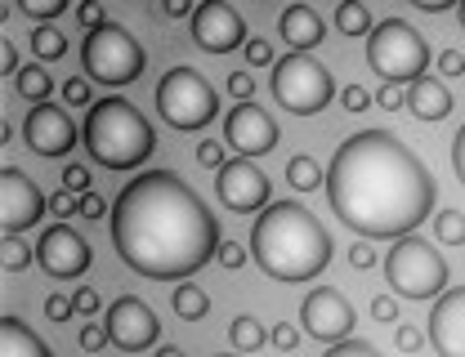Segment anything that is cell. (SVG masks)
I'll return each mask as SVG.
<instances>
[{
    "label": "cell",
    "mask_w": 465,
    "mask_h": 357,
    "mask_svg": "<svg viewBox=\"0 0 465 357\" xmlns=\"http://www.w3.org/2000/svg\"><path fill=\"white\" fill-rule=\"evenodd\" d=\"M50 215H58V219L81 215V197H76V192H54V197H50Z\"/></svg>",
    "instance_id": "cell-42"
},
{
    "label": "cell",
    "mask_w": 465,
    "mask_h": 357,
    "mask_svg": "<svg viewBox=\"0 0 465 357\" xmlns=\"http://www.w3.org/2000/svg\"><path fill=\"white\" fill-rule=\"evenodd\" d=\"M36 264L54 277V282H72L90 268V241L76 237L67 224H54L45 228L41 241H36Z\"/></svg>",
    "instance_id": "cell-15"
},
{
    "label": "cell",
    "mask_w": 465,
    "mask_h": 357,
    "mask_svg": "<svg viewBox=\"0 0 465 357\" xmlns=\"http://www.w3.org/2000/svg\"><path fill=\"white\" fill-rule=\"evenodd\" d=\"M85 152L108 170H139L157 152V130L130 99H99L81 125Z\"/></svg>",
    "instance_id": "cell-4"
},
{
    "label": "cell",
    "mask_w": 465,
    "mask_h": 357,
    "mask_svg": "<svg viewBox=\"0 0 465 357\" xmlns=\"http://www.w3.org/2000/svg\"><path fill=\"white\" fill-rule=\"evenodd\" d=\"M171 308L183 317V322H202L211 313V295L202 286H174L171 291Z\"/></svg>",
    "instance_id": "cell-25"
},
{
    "label": "cell",
    "mask_w": 465,
    "mask_h": 357,
    "mask_svg": "<svg viewBox=\"0 0 465 357\" xmlns=\"http://www.w3.org/2000/svg\"><path fill=\"white\" fill-rule=\"evenodd\" d=\"M371 317H376V322H399V299L394 295H376L371 299Z\"/></svg>",
    "instance_id": "cell-48"
},
{
    "label": "cell",
    "mask_w": 465,
    "mask_h": 357,
    "mask_svg": "<svg viewBox=\"0 0 465 357\" xmlns=\"http://www.w3.org/2000/svg\"><path fill=\"white\" fill-rule=\"evenodd\" d=\"M434 175L390 130H358L331 157L327 201L331 215L362 237H411L434 215Z\"/></svg>",
    "instance_id": "cell-1"
},
{
    "label": "cell",
    "mask_w": 465,
    "mask_h": 357,
    "mask_svg": "<svg viewBox=\"0 0 465 357\" xmlns=\"http://www.w3.org/2000/svg\"><path fill=\"white\" fill-rule=\"evenodd\" d=\"M63 192L85 197V192H90V170H85V166H63Z\"/></svg>",
    "instance_id": "cell-39"
},
{
    "label": "cell",
    "mask_w": 465,
    "mask_h": 357,
    "mask_svg": "<svg viewBox=\"0 0 465 357\" xmlns=\"http://www.w3.org/2000/svg\"><path fill=\"white\" fill-rule=\"evenodd\" d=\"M349 268H358V273L376 268V250H371L367 241H353V246H349Z\"/></svg>",
    "instance_id": "cell-44"
},
{
    "label": "cell",
    "mask_w": 465,
    "mask_h": 357,
    "mask_svg": "<svg viewBox=\"0 0 465 357\" xmlns=\"http://www.w3.org/2000/svg\"><path fill=\"white\" fill-rule=\"evenodd\" d=\"M193 41L206 54L246 50V23H242V14L232 9L229 0H202L197 14H193Z\"/></svg>",
    "instance_id": "cell-12"
},
{
    "label": "cell",
    "mask_w": 465,
    "mask_h": 357,
    "mask_svg": "<svg viewBox=\"0 0 465 357\" xmlns=\"http://www.w3.org/2000/svg\"><path fill=\"white\" fill-rule=\"evenodd\" d=\"M143 63H148L143 59V45L121 23H108L99 32H85V41H81V67L99 85H130V81H139Z\"/></svg>",
    "instance_id": "cell-9"
},
{
    "label": "cell",
    "mask_w": 465,
    "mask_h": 357,
    "mask_svg": "<svg viewBox=\"0 0 465 357\" xmlns=\"http://www.w3.org/2000/svg\"><path fill=\"white\" fill-rule=\"evenodd\" d=\"M0 357H54V349L18 317L0 322Z\"/></svg>",
    "instance_id": "cell-21"
},
{
    "label": "cell",
    "mask_w": 465,
    "mask_h": 357,
    "mask_svg": "<svg viewBox=\"0 0 465 357\" xmlns=\"http://www.w3.org/2000/svg\"><path fill=\"white\" fill-rule=\"evenodd\" d=\"M32 259H36V246H27V241H18V237H5V246H0V264H5V273H23Z\"/></svg>",
    "instance_id": "cell-29"
},
{
    "label": "cell",
    "mask_w": 465,
    "mask_h": 357,
    "mask_svg": "<svg viewBox=\"0 0 465 357\" xmlns=\"http://www.w3.org/2000/svg\"><path fill=\"white\" fill-rule=\"evenodd\" d=\"M416 9H420V14H448L452 0H416Z\"/></svg>",
    "instance_id": "cell-54"
},
{
    "label": "cell",
    "mask_w": 465,
    "mask_h": 357,
    "mask_svg": "<svg viewBox=\"0 0 465 357\" xmlns=\"http://www.w3.org/2000/svg\"><path fill=\"white\" fill-rule=\"evenodd\" d=\"M104 215H108V201L99 192H85L81 197V219H104Z\"/></svg>",
    "instance_id": "cell-49"
},
{
    "label": "cell",
    "mask_w": 465,
    "mask_h": 357,
    "mask_svg": "<svg viewBox=\"0 0 465 357\" xmlns=\"http://www.w3.org/2000/svg\"><path fill=\"white\" fill-rule=\"evenodd\" d=\"M63 103H67V108H94L99 99L90 94V81L72 76V81H63Z\"/></svg>",
    "instance_id": "cell-31"
},
{
    "label": "cell",
    "mask_w": 465,
    "mask_h": 357,
    "mask_svg": "<svg viewBox=\"0 0 465 357\" xmlns=\"http://www.w3.org/2000/svg\"><path fill=\"white\" fill-rule=\"evenodd\" d=\"M439 72L443 76H465V54L461 50H443L439 54Z\"/></svg>",
    "instance_id": "cell-50"
},
{
    "label": "cell",
    "mask_w": 465,
    "mask_h": 357,
    "mask_svg": "<svg viewBox=\"0 0 465 357\" xmlns=\"http://www.w3.org/2000/svg\"><path fill=\"white\" fill-rule=\"evenodd\" d=\"M425 340L439 357H465V286L434 299V313L425 317Z\"/></svg>",
    "instance_id": "cell-18"
},
{
    "label": "cell",
    "mask_w": 465,
    "mask_h": 357,
    "mask_svg": "<svg viewBox=\"0 0 465 357\" xmlns=\"http://www.w3.org/2000/svg\"><path fill=\"white\" fill-rule=\"evenodd\" d=\"M27 45H32V54H36V63H58L63 54H67V36H63L58 27H50V23L32 27Z\"/></svg>",
    "instance_id": "cell-23"
},
{
    "label": "cell",
    "mask_w": 465,
    "mask_h": 357,
    "mask_svg": "<svg viewBox=\"0 0 465 357\" xmlns=\"http://www.w3.org/2000/svg\"><path fill=\"white\" fill-rule=\"evenodd\" d=\"M394 340H399V349H403V353H420V349L430 344V340H425V331H420V326H411V322H399V335H394Z\"/></svg>",
    "instance_id": "cell-37"
},
{
    "label": "cell",
    "mask_w": 465,
    "mask_h": 357,
    "mask_svg": "<svg viewBox=\"0 0 465 357\" xmlns=\"http://www.w3.org/2000/svg\"><path fill=\"white\" fill-rule=\"evenodd\" d=\"M341 103H345V112H367V108H371V94H367L362 85H345V90H341Z\"/></svg>",
    "instance_id": "cell-45"
},
{
    "label": "cell",
    "mask_w": 465,
    "mask_h": 357,
    "mask_svg": "<svg viewBox=\"0 0 465 357\" xmlns=\"http://www.w3.org/2000/svg\"><path fill=\"white\" fill-rule=\"evenodd\" d=\"M72 304H76V313H81V317H94V313L104 308V299H99V291H90V286H81V291L72 295Z\"/></svg>",
    "instance_id": "cell-47"
},
{
    "label": "cell",
    "mask_w": 465,
    "mask_h": 357,
    "mask_svg": "<svg viewBox=\"0 0 465 357\" xmlns=\"http://www.w3.org/2000/svg\"><path fill=\"white\" fill-rule=\"evenodd\" d=\"M14 81H18V94H23V99H32V103H45V99H50V90H54V81H50V72H45L41 63L23 67Z\"/></svg>",
    "instance_id": "cell-26"
},
{
    "label": "cell",
    "mask_w": 465,
    "mask_h": 357,
    "mask_svg": "<svg viewBox=\"0 0 465 357\" xmlns=\"http://www.w3.org/2000/svg\"><path fill=\"white\" fill-rule=\"evenodd\" d=\"M229 94L237 99V103H255V76H251V72H232Z\"/></svg>",
    "instance_id": "cell-38"
},
{
    "label": "cell",
    "mask_w": 465,
    "mask_h": 357,
    "mask_svg": "<svg viewBox=\"0 0 465 357\" xmlns=\"http://www.w3.org/2000/svg\"><path fill=\"white\" fill-rule=\"evenodd\" d=\"M452 170H457V178L465 183V125L457 130V139H452Z\"/></svg>",
    "instance_id": "cell-52"
},
{
    "label": "cell",
    "mask_w": 465,
    "mask_h": 357,
    "mask_svg": "<svg viewBox=\"0 0 465 357\" xmlns=\"http://www.w3.org/2000/svg\"><path fill=\"white\" fill-rule=\"evenodd\" d=\"M367 63L385 85H407L411 90L430 67V45L403 18H381L376 32L367 36Z\"/></svg>",
    "instance_id": "cell-5"
},
{
    "label": "cell",
    "mask_w": 465,
    "mask_h": 357,
    "mask_svg": "<svg viewBox=\"0 0 465 357\" xmlns=\"http://www.w3.org/2000/svg\"><path fill=\"white\" fill-rule=\"evenodd\" d=\"M407 108H411V117L416 121H443L452 112V94H448V85L443 81H434V76H420L411 90H407Z\"/></svg>",
    "instance_id": "cell-20"
},
{
    "label": "cell",
    "mask_w": 465,
    "mask_h": 357,
    "mask_svg": "<svg viewBox=\"0 0 465 357\" xmlns=\"http://www.w3.org/2000/svg\"><path fill=\"white\" fill-rule=\"evenodd\" d=\"M104 326H108V335H113V344L121 349V353H143L148 344L162 340V322H157V313H153L139 295L113 299V308L104 313Z\"/></svg>",
    "instance_id": "cell-11"
},
{
    "label": "cell",
    "mask_w": 465,
    "mask_h": 357,
    "mask_svg": "<svg viewBox=\"0 0 465 357\" xmlns=\"http://www.w3.org/2000/svg\"><path fill=\"white\" fill-rule=\"evenodd\" d=\"M229 340L237 353H260V349L269 344V331H264V322H255L251 313H237L229 322Z\"/></svg>",
    "instance_id": "cell-22"
},
{
    "label": "cell",
    "mask_w": 465,
    "mask_h": 357,
    "mask_svg": "<svg viewBox=\"0 0 465 357\" xmlns=\"http://www.w3.org/2000/svg\"><path fill=\"white\" fill-rule=\"evenodd\" d=\"M157 357H183V349H174V344H166V349H157Z\"/></svg>",
    "instance_id": "cell-55"
},
{
    "label": "cell",
    "mask_w": 465,
    "mask_h": 357,
    "mask_svg": "<svg viewBox=\"0 0 465 357\" xmlns=\"http://www.w3.org/2000/svg\"><path fill=\"white\" fill-rule=\"evenodd\" d=\"M215 192H220V206H229L237 215H251V210H269L273 206L269 201V175L255 161H246V157L229 161L215 175Z\"/></svg>",
    "instance_id": "cell-14"
},
{
    "label": "cell",
    "mask_w": 465,
    "mask_h": 357,
    "mask_svg": "<svg viewBox=\"0 0 465 357\" xmlns=\"http://www.w3.org/2000/svg\"><path fill=\"white\" fill-rule=\"evenodd\" d=\"M376 103H381L385 112H399V108H407V90H403V85H381Z\"/></svg>",
    "instance_id": "cell-46"
},
{
    "label": "cell",
    "mask_w": 465,
    "mask_h": 357,
    "mask_svg": "<svg viewBox=\"0 0 465 357\" xmlns=\"http://www.w3.org/2000/svg\"><path fill=\"white\" fill-rule=\"evenodd\" d=\"M0 72H14V76H18V72H23V67H18V50H14V45H9V41H5V45H0Z\"/></svg>",
    "instance_id": "cell-53"
},
{
    "label": "cell",
    "mask_w": 465,
    "mask_h": 357,
    "mask_svg": "<svg viewBox=\"0 0 465 357\" xmlns=\"http://www.w3.org/2000/svg\"><path fill=\"white\" fill-rule=\"evenodd\" d=\"M246 259H251V250H246L242 241H232V237L220 241V268L237 273V268H246Z\"/></svg>",
    "instance_id": "cell-33"
},
{
    "label": "cell",
    "mask_w": 465,
    "mask_h": 357,
    "mask_svg": "<svg viewBox=\"0 0 465 357\" xmlns=\"http://www.w3.org/2000/svg\"><path fill=\"white\" fill-rule=\"evenodd\" d=\"M45 210H50V197L32 183L27 170H18V166L0 170V224H5V237H18V233L36 228Z\"/></svg>",
    "instance_id": "cell-10"
},
{
    "label": "cell",
    "mask_w": 465,
    "mask_h": 357,
    "mask_svg": "<svg viewBox=\"0 0 465 357\" xmlns=\"http://www.w3.org/2000/svg\"><path fill=\"white\" fill-rule=\"evenodd\" d=\"M157 14H162V18H193L197 5H193V0H166V5H157Z\"/></svg>",
    "instance_id": "cell-51"
},
{
    "label": "cell",
    "mask_w": 465,
    "mask_h": 357,
    "mask_svg": "<svg viewBox=\"0 0 465 357\" xmlns=\"http://www.w3.org/2000/svg\"><path fill=\"white\" fill-rule=\"evenodd\" d=\"M220 224L174 170H143L113 201V246L125 268L183 282L220 255Z\"/></svg>",
    "instance_id": "cell-2"
},
{
    "label": "cell",
    "mask_w": 465,
    "mask_h": 357,
    "mask_svg": "<svg viewBox=\"0 0 465 357\" xmlns=\"http://www.w3.org/2000/svg\"><path fill=\"white\" fill-rule=\"evenodd\" d=\"M76 340H81V349H85V353H99V349H104L113 335H108V326H104V322H85Z\"/></svg>",
    "instance_id": "cell-36"
},
{
    "label": "cell",
    "mask_w": 465,
    "mask_h": 357,
    "mask_svg": "<svg viewBox=\"0 0 465 357\" xmlns=\"http://www.w3.org/2000/svg\"><path fill=\"white\" fill-rule=\"evenodd\" d=\"M157 112L174 130H206L211 121L220 117V94L211 90V81L197 67L179 63L157 85Z\"/></svg>",
    "instance_id": "cell-7"
},
{
    "label": "cell",
    "mask_w": 465,
    "mask_h": 357,
    "mask_svg": "<svg viewBox=\"0 0 465 357\" xmlns=\"http://www.w3.org/2000/svg\"><path fill=\"white\" fill-rule=\"evenodd\" d=\"M23 143L36 157H67L76 148V121L54 103H36L23 121Z\"/></svg>",
    "instance_id": "cell-17"
},
{
    "label": "cell",
    "mask_w": 465,
    "mask_h": 357,
    "mask_svg": "<svg viewBox=\"0 0 465 357\" xmlns=\"http://www.w3.org/2000/svg\"><path fill=\"white\" fill-rule=\"evenodd\" d=\"M278 36L291 45V54H309L313 45L327 41V27H322L318 9H309V5H291V9H282V18H278Z\"/></svg>",
    "instance_id": "cell-19"
},
{
    "label": "cell",
    "mask_w": 465,
    "mask_h": 357,
    "mask_svg": "<svg viewBox=\"0 0 465 357\" xmlns=\"http://www.w3.org/2000/svg\"><path fill=\"white\" fill-rule=\"evenodd\" d=\"M385 282L403 299H443L448 286V259L425 237H399L385 250Z\"/></svg>",
    "instance_id": "cell-6"
},
{
    "label": "cell",
    "mask_w": 465,
    "mask_h": 357,
    "mask_svg": "<svg viewBox=\"0 0 465 357\" xmlns=\"http://www.w3.org/2000/svg\"><path fill=\"white\" fill-rule=\"evenodd\" d=\"M336 81L327 72V63H318L313 54H287L273 63V99L287 108L291 117H313L331 103Z\"/></svg>",
    "instance_id": "cell-8"
},
{
    "label": "cell",
    "mask_w": 465,
    "mask_h": 357,
    "mask_svg": "<svg viewBox=\"0 0 465 357\" xmlns=\"http://www.w3.org/2000/svg\"><path fill=\"white\" fill-rule=\"evenodd\" d=\"M197 161L220 175V170L229 166V161H224V143H220V139H202V143H197Z\"/></svg>",
    "instance_id": "cell-34"
},
{
    "label": "cell",
    "mask_w": 465,
    "mask_h": 357,
    "mask_svg": "<svg viewBox=\"0 0 465 357\" xmlns=\"http://www.w3.org/2000/svg\"><path fill=\"white\" fill-rule=\"evenodd\" d=\"M18 9L27 18H36V27H41V23H50V18H58L67 9V0H18Z\"/></svg>",
    "instance_id": "cell-30"
},
{
    "label": "cell",
    "mask_w": 465,
    "mask_h": 357,
    "mask_svg": "<svg viewBox=\"0 0 465 357\" xmlns=\"http://www.w3.org/2000/svg\"><path fill=\"white\" fill-rule=\"evenodd\" d=\"M434 241H439V246H465V215L461 210L434 215Z\"/></svg>",
    "instance_id": "cell-28"
},
{
    "label": "cell",
    "mask_w": 465,
    "mask_h": 357,
    "mask_svg": "<svg viewBox=\"0 0 465 357\" xmlns=\"http://www.w3.org/2000/svg\"><path fill=\"white\" fill-rule=\"evenodd\" d=\"M322 357H381V349H376V344H367V340H345V344L327 349Z\"/></svg>",
    "instance_id": "cell-40"
},
{
    "label": "cell",
    "mask_w": 465,
    "mask_h": 357,
    "mask_svg": "<svg viewBox=\"0 0 465 357\" xmlns=\"http://www.w3.org/2000/svg\"><path fill=\"white\" fill-rule=\"evenodd\" d=\"M76 23H81L85 32H99V27H108V9H104L99 0H81V5H76Z\"/></svg>",
    "instance_id": "cell-32"
},
{
    "label": "cell",
    "mask_w": 465,
    "mask_h": 357,
    "mask_svg": "<svg viewBox=\"0 0 465 357\" xmlns=\"http://www.w3.org/2000/svg\"><path fill=\"white\" fill-rule=\"evenodd\" d=\"M457 18H461V27H465V0H461V5H457Z\"/></svg>",
    "instance_id": "cell-56"
},
{
    "label": "cell",
    "mask_w": 465,
    "mask_h": 357,
    "mask_svg": "<svg viewBox=\"0 0 465 357\" xmlns=\"http://www.w3.org/2000/svg\"><path fill=\"white\" fill-rule=\"evenodd\" d=\"M287 178H291V188H295V192H313V188H322V166H318V161H313V157H304V152H300V157H291L287 161Z\"/></svg>",
    "instance_id": "cell-27"
},
{
    "label": "cell",
    "mask_w": 465,
    "mask_h": 357,
    "mask_svg": "<svg viewBox=\"0 0 465 357\" xmlns=\"http://www.w3.org/2000/svg\"><path fill=\"white\" fill-rule=\"evenodd\" d=\"M224 139L246 161H255V157H264V152L278 148V121L269 117L260 103H237L229 117H224Z\"/></svg>",
    "instance_id": "cell-16"
},
{
    "label": "cell",
    "mask_w": 465,
    "mask_h": 357,
    "mask_svg": "<svg viewBox=\"0 0 465 357\" xmlns=\"http://www.w3.org/2000/svg\"><path fill=\"white\" fill-rule=\"evenodd\" d=\"M269 344H273L278 353H295V344H300V326H295V322H278V326L269 331Z\"/></svg>",
    "instance_id": "cell-35"
},
{
    "label": "cell",
    "mask_w": 465,
    "mask_h": 357,
    "mask_svg": "<svg viewBox=\"0 0 465 357\" xmlns=\"http://www.w3.org/2000/svg\"><path fill=\"white\" fill-rule=\"evenodd\" d=\"M242 54H246V63H251V67H273V45H269V41H260V36H255V41H246V50H242Z\"/></svg>",
    "instance_id": "cell-41"
},
{
    "label": "cell",
    "mask_w": 465,
    "mask_h": 357,
    "mask_svg": "<svg viewBox=\"0 0 465 357\" xmlns=\"http://www.w3.org/2000/svg\"><path fill=\"white\" fill-rule=\"evenodd\" d=\"M300 322H304V335H313V340H322V344L336 349V344H345L349 331H353V308H349V299L341 291L318 286V291L304 295Z\"/></svg>",
    "instance_id": "cell-13"
},
{
    "label": "cell",
    "mask_w": 465,
    "mask_h": 357,
    "mask_svg": "<svg viewBox=\"0 0 465 357\" xmlns=\"http://www.w3.org/2000/svg\"><path fill=\"white\" fill-rule=\"evenodd\" d=\"M336 27H341L345 36H371V32H376L371 9H367L362 0H341V5H336Z\"/></svg>",
    "instance_id": "cell-24"
},
{
    "label": "cell",
    "mask_w": 465,
    "mask_h": 357,
    "mask_svg": "<svg viewBox=\"0 0 465 357\" xmlns=\"http://www.w3.org/2000/svg\"><path fill=\"white\" fill-rule=\"evenodd\" d=\"M72 313H76V304H72V295H45V317H50V322H67V317H72Z\"/></svg>",
    "instance_id": "cell-43"
},
{
    "label": "cell",
    "mask_w": 465,
    "mask_h": 357,
    "mask_svg": "<svg viewBox=\"0 0 465 357\" xmlns=\"http://www.w3.org/2000/svg\"><path fill=\"white\" fill-rule=\"evenodd\" d=\"M246 246L260 273H269L273 282H313L336 250L322 219L300 201H273L264 215H255Z\"/></svg>",
    "instance_id": "cell-3"
}]
</instances>
